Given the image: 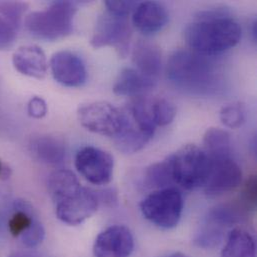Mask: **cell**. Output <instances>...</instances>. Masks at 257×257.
<instances>
[{"label":"cell","mask_w":257,"mask_h":257,"mask_svg":"<svg viewBox=\"0 0 257 257\" xmlns=\"http://www.w3.org/2000/svg\"><path fill=\"white\" fill-rule=\"evenodd\" d=\"M53 78L66 87H80L87 80V70L83 60L75 53L61 50L50 59Z\"/></svg>","instance_id":"cell-12"},{"label":"cell","mask_w":257,"mask_h":257,"mask_svg":"<svg viewBox=\"0 0 257 257\" xmlns=\"http://www.w3.org/2000/svg\"><path fill=\"white\" fill-rule=\"evenodd\" d=\"M168 21V13L163 5L154 1L140 2L132 13L134 27L145 35L160 31Z\"/></svg>","instance_id":"cell-15"},{"label":"cell","mask_w":257,"mask_h":257,"mask_svg":"<svg viewBox=\"0 0 257 257\" xmlns=\"http://www.w3.org/2000/svg\"><path fill=\"white\" fill-rule=\"evenodd\" d=\"M77 6L71 1H54L42 11L30 13L25 19L26 30L34 37L55 41L70 35Z\"/></svg>","instance_id":"cell-4"},{"label":"cell","mask_w":257,"mask_h":257,"mask_svg":"<svg viewBox=\"0 0 257 257\" xmlns=\"http://www.w3.org/2000/svg\"><path fill=\"white\" fill-rule=\"evenodd\" d=\"M211 165L204 190L209 196H219L237 188L242 180L239 165L230 157L210 159Z\"/></svg>","instance_id":"cell-11"},{"label":"cell","mask_w":257,"mask_h":257,"mask_svg":"<svg viewBox=\"0 0 257 257\" xmlns=\"http://www.w3.org/2000/svg\"><path fill=\"white\" fill-rule=\"evenodd\" d=\"M27 113L30 117L40 119L47 114V104L45 100L39 96L32 97L27 104Z\"/></svg>","instance_id":"cell-29"},{"label":"cell","mask_w":257,"mask_h":257,"mask_svg":"<svg viewBox=\"0 0 257 257\" xmlns=\"http://www.w3.org/2000/svg\"><path fill=\"white\" fill-rule=\"evenodd\" d=\"M134 249V238L126 226L113 225L95 239L94 257H129Z\"/></svg>","instance_id":"cell-13"},{"label":"cell","mask_w":257,"mask_h":257,"mask_svg":"<svg viewBox=\"0 0 257 257\" xmlns=\"http://www.w3.org/2000/svg\"><path fill=\"white\" fill-rule=\"evenodd\" d=\"M132 62L138 72L156 81L162 63L160 48L152 42L139 40L132 51Z\"/></svg>","instance_id":"cell-17"},{"label":"cell","mask_w":257,"mask_h":257,"mask_svg":"<svg viewBox=\"0 0 257 257\" xmlns=\"http://www.w3.org/2000/svg\"><path fill=\"white\" fill-rule=\"evenodd\" d=\"M168 257H189L187 256V255H185V254H183V253H181V252H176V253H173V254H171V255H169Z\"/></svg>","instance_id":"cell-33"},{"label":"cell","mask_w":257,"mask_h":257,"mask_svg":"<svg viewBox=\"0 0 257 257\" xmlns=\"http://www.w3.org/2000/svg\"><path fill=\"white\" fill-rule=\"evenodd\" d=\"M28 147L36 160L47 165H59L66 156L65 144L52 135L34 136L30 139Z\"/></svg>","instance_id":"cell-16"},{"label":"cell","mask_w":257,"mask_h":257,"mask_svg":"<svg viewBox=\"0 0 257 257\" xmlns=\"http://www.w3.org/2000/svg\"><path fill=\"white\" fill-rule=\"evenodd\" d=\"M75 167L91 184L105 185L113 177L114 160L108 152L102 149L85 146L75 156Z\"/></svg>","instance_id":"cell-10"},{"label":"cell","mask_w":257,"mask_h":257,"mask_svg":"<svg viewBox=\"0 0 257 257\" xmlns=\"http://www.w3.org/2000/svg\"><path fill=\"white\" fill-rule=\"evenodd\" d=\"M77 117L88 131L112 138H116L127 123L126 111L106 101H95L79 107Z\"/></svg>","instance_id":"cell-7"},{"label":"cell","mask_w":257,"mask_h":257,"mask_svg":"<svg viewBox=\"0 0 257 257\" xmlns=\"http://www.w3.org/2000/svg\"><path fill=\"white\" fill-rule=\"evenodd\" d=\"M155 83V80L142 75L135 68H125L116 78L113 91L121 96H138L152 89Z\"/></svg>","instance_id":"cell-18"},{"label":"cell","mask_w":257,"mask_h":257,"mask_svg":"<svg viewBox=\"0 0 257 257\" xmlns=\"http://www.w3.org/2000/svg\"><path fill=\"white\" fill-rule=\"evenodd\" d=\"M12 175L11 167L0 158V181L8 180Z\"/></svg>","instance_id":"cell-31"},{"label":"cell","mask_w":257,"mask_h":257,"mask_svg":"<svg viewBox=\"0 0 257 257\" xmlns=\"http://www.w3.org/2000/svg\"><path fill=\"white\" fill-rule=\"evenodd\" d=\"M130 39L128 17L118 16L106 10L96 21L90 44L94 48L114 46L119 56L125 57L128 54Z\"/></svg>","instance_id":"cell-8"},{"label":"cell","mask_w":257,"mask_h":257,"mask_svg":"<svg viewBox=\"0 0 257 257\" xmlns=\"http://www.w3.org/2000/svg\"><path fill=\"white\" fill-rule=\"evenodd\" d=\"M12 63L19 73L28 77L42 79L47 74L46 55L37 45L19 47L12 56Z\"/></svg>","instance_id":"cell-14"},{"label":"cell","mask_w":257,"mask_h":257,"mask_svg":"<svg viewBox=\"0 0 257 257\" xmlns=\"http://www.w3.org/2000/svg\"><path fill=\"white\" fill-rule=\"evenodd\" d=\"M203 150L210 159L230 157L231 139L227 131L220 128H209L203 136Z\"/></svg>","instance_id":"cell-22"},{"label":"cell","mask_w":257,"mask_h":257,"mask_svg":"<svg viewBox=\"0 0 257 257\" xmlns=\"http://www.w3.org/2000/svg\"><path fill=\"white\" fill-rule=\"evenodd\" d=\"M150 112L156 127L170 124L176 115L175 106L169 100L161 97L150 99Z\"/></svg>","instance_id":"cell-24"},{"label":"cell","mask_w":257,"mask_h":257,"mask_svg":"<svg viewBox=\"0 0 257 257\" xmlns=\"http://www.w3.org/2000/svg\"><path fill=\"white\" fill-rule=\"evenodd\" d=\"M246 107L242 102H233L223 106L219 117L221 122L228 128L241 127L246 120Z\"/></svg>","instance_id":"cell-25"},{"label":"cell","mask_w":257,"mask_h":257,"mask_svg":"<svg viewBox=\"0 0 257 257\" xmlns=\"http://www.w3.org/2000/svg\"><path fill=\"white\" fill-rule=\"evenodd\" d=\"M168 80L179 90L203 95L216 89L219 73L208 56L180 49L170 56L166 68Z\"/></svg>","instance_id":"cell-3"},{"label":"cell","mask_w":257,"mask_h":257,"mask_svg":"<svg viewBox=\"0 0 257 257\" xmlns=\"http://www.w3.org/2000/svg\"><path fill=\"white\" fill-rule=\"evenodd\" d=\"M140 210L149 222L163 229H171L180 221L183 198L173 187L158 189L141 201Z\"/></svg>","instance_id":"cell-6"},{"label":"cell","mask_w":257,"mask_h":257,"mask_svg":"<svg viewBox=\"0 0 257 257\" xmlns=\"http://www.w3.org/2000/svg\"><path fill=\"white\" fill-rule=\"evenodd\" d=\"M28 5L19 1H0V16L8 19L19 27L21 17L25 13Z\"/></svg>","instance_id":"cell-26"},{"label":"cell","mask_w":257,"mask_h":257,"mask_svg":"<svg viewBox=\"0 0 257 257\" xmlns=\"http://www.w3.org/2000/svg\"><path fill=\"white\" fill-rule=\"evenodd\" d=\"M105 7L106 10L118 15V16H123V17H128L130 13H133L135 10L138 2L135 1H105Z\"/></svg>","instance_id":"cell-28"},{"label":"cell","mask_w":257,"mask_h":257,"mask_svg":"<svg viewBox=\"0 0 257 257\" xmlns=\"http://www.w3.org/2000/svg\"><path fill=\"white\" fill-rule=\"evenodd\" d=\"M9 257H46L42 256L37 253H32V252H16Z\"/></svg>","instance_id":"cell-32"},{"label":"cell","mask_w":257,"mask_h":257,"mask_svg":"<svg viewBox=\"0 0 257 257\" xmlns=\"http://www.w3.org/2000/svg\"><path fill=\"white\" fill-rule=\"evenodd\" d=\"M18 26L0 16V50L10 48L16 39Z\"/></svg>","instance_id":"cell-27"},{"label":"cell","mask_w":257,"mask_h":257,"mask_svg":"<svg viewBox=\"0 0 257 257\" xmlns=\"http://www.w3.org/2000/svg\"><path fill=\"white\" fill-rule=\"evenodd\" d=\"M168 158L174 184L186 190L204 186L211 160L203 149L196 145H186Z\"/></svg>","instance_id":"cell-5"},{"label":"cell","mask_w":257,"mask_h":257,"mask_svg":"<svg viewBox=\"0 0 257 257\" xmlns=\"http://www.w3.org/2000/svg\"><path fill=\"white\" fill-rule=\"evenodd\" d=\"M144 183L147 187L156 188L157 190L170 188V185L174 184L168 157L160 162L150 165L146 169L144 175Z\"/></svg>","instance_id":"cell-23"},{"label":"cell","mask_w":257,"mask_h":257,"mask_svg":"<svg viewBox=\"0 0 257 257\" xmlns=\"http://www.w3.org/2000/svg\"><path fill=\"white\" fill-rule=\"evenodd\" d=\"M241 34L239 23L224 10L216 9L201 12L186 27L184 38L190 50L210 57L236 46Z\"/></svg>","instance_id":"cell-1"},{"label":"cell","mask_w":257,"mask_h":257,"mask_svg":"<svg viewBox=\"0 0 257 257\" xmlns=\"http://www.w3.org/2000/svg\"><path fill=\"white\" fill-rule=\"evenodd\" d=\"M242 200L248 206L254 208L257 201L256 176H250L242 190Z\"/></svg>","instance_id":"cell-30"},{"label":"cell","mask_w":257,"mask_h":257,"mask_svg":"<svg viewBox=\"0 0 257 257\" xmlns=\"http://www.w3.org/2000/svg\"><path fill=\"white\" fill-rule=\"evenodd\" d=\"M48 191L55 205L56 216L66 224H81L98 208L96 193L83 187L70 170L53 172L48 178Z\"/></svg>","instance_id":"cell-2"},{"label":"cell","mask_w":257,"mask_h":257,"mask_svg":"<svg viewBox=\"0 0 257 257\" xmlns=\"http://www.w3.org/2000/svg\"><path fill=\"white\" fill-rule=\"evenodd\" d=\"M126 114V126L116 138H114V142L118 150H120L123 153L131 154L144 148L145 145L151 140L154 134L138 127L134 123V121L129 117L127 111Z\"/></svg>","instance_id":"cell-19"},{"label":"cell","mask_w":257,"mask_h":257,"mask_svg":"<svg viewBox=\"0 0 257 257\" xmlns=\"http://www.w3.org/2000/svg\"><path fill=\"white\" fill-rule=\"evenodd\" d=\"M221 257H255L254 239L244 229H232L228 234Z\"/></svg>","instance_id":"cell-21"},{"label":"cell","mask_w":257,"mask_h":257,"mask_svg":"<svg viewBox=\"0 0 257 257\" xmlns=\"http://www.w3.org/2000/svg\"><path fill=\"white\" fill-rule=\"evenodd\" d=\"M242 211L236 205H222L212 209L195 235L194 243L203 249L216 247L228 227L240 220Z\"/></svg>","instance_id":"cell-9"},{"label":"cell","mask_w":257,"mask_h":257,"mask_svg":"<svg viewBox=\"0 0 257 257\" xmlns=\"http://www.w3.org/2000/svg\"><path fill=\"white\" fill-rule=\"evenodd\" d=\"M38 222L40 220L32 206L24 200H17L14 203V211L8 220V230L12 236L20 239Z\"/></svg>","instance_id":"cell-20"}]
</instances>
